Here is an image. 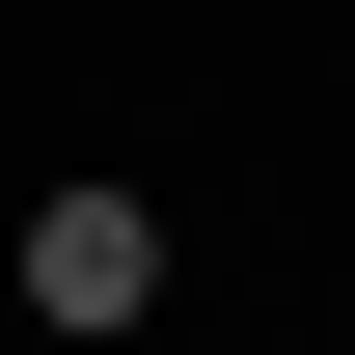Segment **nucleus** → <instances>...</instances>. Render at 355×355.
<instances>
[{"instance_id":"f257e3e1","label":"nucleus","mask_w":355,"mask_h":355,"mask_svg":"<svg viewBox=\"0 0 355 355\" xmlns=\"http://www.w3.org/2000/svg\"><path fill=\"white\" fill-rule=\"evenodd\" d=\"M164 301V219H137V191H55L28 219V328H137Z\"/></svg>"}]
</instances>
